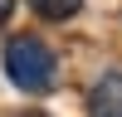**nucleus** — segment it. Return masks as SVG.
I'll return each mask as SVG.
<instances>
[{
    "label": "nucleus",
    "instance_id": "2",
    "mask_svg": "<svg viewBox=\"0 0 122 117\" xmlns=\"http://www.w3.org/2000/svg\"><path fill=\"white\" fill-rule=\"evenodd\" d=\"M88 117H122V73H107L88 93Z\"/></svg>",
    "mask_w": 122,
    "mask_h": 117
},
{
    "label": "nucleus",
    "instance_id": "1",
    "mask_svg": "<svg viewBox=\"0 0 122 117\" xmlns=\"http://www.w3.org/2000/svg\"><path fill=\"white\" fill-rule=\"evenodd\" d=\"M5 78L20 88V93H49L54 88V78H59V58H54V49L44 44L39 34H15V39H5Z\"/></svg>",
    "mask_w": 122,
    "mask_h": 117
},
{
    "label": "nucleus",
    "instance_id": "5",
    "mask_svg": "<svg viewBox=\"0 0 122 117\" xmlns=\"http://www.w3.org/2000/svg\"><path fill=\"white\" fill-rule=\"evenodd\" d=\"M20 117H39V112H20Z\"/></svg>",
    "mask_w": 122,
    "mask_h": 117
},
{
    "label": "nucleus",
    "instance_id": "3",
    "mask_svg": "<svg viewBox=\"0 0 122 117\" xmlns=\"http://www.w3.org/2000/svg\"><path fill=\"white\" fill-rule=\"evenodd\" d=\"M29 10L39 20H73L83 10V0H29Z\"/></svg>",
    "mask_w": 122,
    "mask_h": 117
},
{
    "label": "nucleus",
    "instance_id": "4",
    "mask_svg": "<svg viewBox=\"0 0 122 117\" xmlns=\"http://www.w3.org/2000/svg\"><path fill=\"white\" fill-rule=\"evenodd\" d=\"M10 15H15V0H0V24H5Z\"/></svg>",
    "mask_w": 122,
    "mask_h": 117
}]
</instances>
